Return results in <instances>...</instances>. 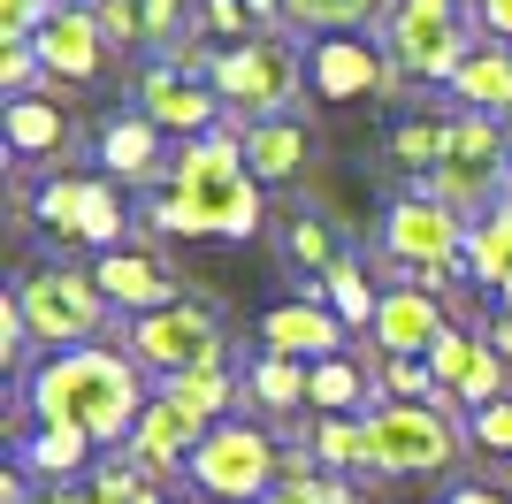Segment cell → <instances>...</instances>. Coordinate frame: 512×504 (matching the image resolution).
Returning a JSON list of instances; mask_svg holds the SVG:
<instances>
[{
    "label": "cell",
    "instance_id": "6da1fadb",
    "mask_svg": "<svg viewBox=\"0 0 512 504\" xmlns=\"http://www.w3.org/2000/svg\"><path fill=\"white\" fill-rule=\"evenodd\" d=\"M23 413L31 428H77L92 443H130L146 413V367L107 344H69L23 375Z\"/></svg>",
    "mask_w": 512,
    "mask_h": 504
},
{
    "label": "cell",
    "instance_id": "7a4b0ae2",
    "mask_svg": "<svg viewBox=\"0 0 512 504\" xmlns=\"http://www.w3.org/2000/svg\"><path fill=\"white\" fill-rule=\"evenodd\" d=\"M146 222L169 237H253L260 230V176L245 168L237 130H207V138H192L176 153Z\"/></svg>",
    "mask_w": 512,
    "mask_h": 504
},
{
    "label": "cell",
    "instance_id": "3957f363",
    "mask_svg": "<svg viewBox=\"0 0 512 504\" xmlns=\"http://www.w3.org/2000/svg\"><path fill=\"white\" fill-rule=\"evenodd\" d=\"M367 474H444L467 451V413L459 405H413V398H375L367 405Z\"/></svg>",
    "mask_w": 512,
    "mask_h": 504
},
{
    "label": "cell",
    "instance_id": "277c9868",
    "mask_svg": "<svg viewBox=\"0 0 512 504\" xmlns=\"http://www.w3.org/2000/svg\"><path fill=\"white\" fill-rule=\"evenodd\" d=\"M207 84L222 92V107H230L237 123H276V115L299 107V92L314 77H306V54L283 31H253V39L222 46L207 62Z\"/></svg>",
    "mask_w": 512,
    "mask_h": 504
},
{
    "label": "cell",
    "instance_id": "5b68a950",
    "mask_svg": "<svg viewBox=\"0 0 512 504\" xmlns=\"http://www.w3.org/2000/svg\"><path fill=\"white\" fill-rule=\"evenodd\" d=\"M383 46L406 84H444L467 69V54L482 46V23H474L467 0H390L383 8Z\"/></svg>",
    "mask_w": 512,
    "mask_h": 504
},
{
    "label": "cell",
    "instance_id": "8992f818",
    "mask_svg": "<svg viewBox=\"0 0 512 504\" xmlns=\"http://www.w3.org/2000/svg\"><path fill=\"white\" fill-rule=\"evenodd\" d=\"M505 184H512V153H505L497 115H451V146H444V161L421 176V191L444 199L451 214L482 222V214L505 207Z\"/></svg>",
    "mask_w": 512,
    "mask_h": 504
},
{
    "label": "cell",
    "instance_id": "52a82bcc",
    "mask_svg": "<svg viewBox=\"0 0 512 504\" xmlns=\"http://www.w3.org/2000/svg\"><path fill=\"white\" fill-rule=\"evenodd\" d=\"M184 474L222 504H268L283 482V443L268 428H253V420H214Z\"/></svg>",
    "mask_w": 512,
    "mask_h": 504
},
{
    "label": "cell",
    "instance_id": "ba28073f",
    "mask_svg": "<svg viewBox=\"0 0 512 504\" xmlns=\"http://www.w3.org/2000/svg\"><path fill=\"white\" fill-rule=\"evenodd\" d=\"M467 214H451L444 199H428V191H406L398 207L383 214V252L413 283H451V275L467 268Z\"/></svg>",
    "mask_w": 512,
    "mask_h": 504
},
{
    "label": "cell",
    "instance_id": "9c48e42d",
    "mask_svg": "<svg viewBox=\"0 0 512 504\" xmlns=\"http://www.w3.org/2000/svg\"><path fill=\"white\" fill-rule=\"evenodd\" d=\"M16 306H23V321H31V336H39L46 352L92 344V336L107 329V314H115V298L77 268H31L16 283Z\"/></svg>",
    "mask_w": 512,
    "mask_h": 504
},
{
    "label": "cell",
    "instance_id": "30bf717a",
    "mask_svg": "<svg viewBox=\"0 0 512 504\" xmlns=\"http://www.w3.org/2000/svg\"><path fill=\"white\" fill-rule=\"evenodd\" d=\"M130 359L146 375H184V367H222V314L199 306V298H176V306H153V314L130 321Z\"/></svg>",
    "mask_w": 512,
    "mask_h": 504
},
{
    "label": "cell",
    "instance_id": "8fae6325",
    "mask_svg": "<svg viewBox=\"0 0 512 504\" xmlns=\"http://www.w3.org/2000/svg\"><path fill=\"white\" fill-rule=\"evenodd\" d=\"M138 115H153L161 130H176L184 146L192 138H207V130H222V92H214L199 69H184V62H153L146 77H138Z\"/></svg>",
    "mask_w": 512,
    "mask_h": 504
},
{
    "label": "cell",
    "instance_id": "7c38bea8",
    "mask_svg": "<svg viewBox=\"0 0 512 504\" xmlns=\"http://www.w3.org/2000/svg\"><path fill=\"white\" fill-rule=\"evenodd\" d=\"M306 77H314L321 100H375L398 84V62H390V46H367L360 31H329L321 46H306Z\"/></svg>",
    "mask_w": 512,
    "mask_h": 504
},
{
    "label": "cell",
    "instance_id": "4fadbf2b",
    "mask_svg": "<svg viewBox=\"0 0 512 504\" xmlns=\"http://www.w3.org/2000/svg\"><path fill=\"white\" fill-rule=\"evenodd\" d=\"M39 62H46V77H62V84H92L107 69V23H100V8L92 0H69V8H54V16L39 23Z\"/></svg>",
    "mask_w": 512,
    "mask_h": 504
},
{
    "label": "cell",
    "instance_id": "5bb4252c",
    "mask_svg": "<svg viewBox=\"0 0 512 504\" xmlns=\"http://www.w3.org/2000/svg\"><path fill=\"white\" fill-rule=\"evenodd\" d=\"M444 298L428 291V283H398V291H383V306H375V352L383 359H428V344L444 336Z\"/></svg>",
    "mask_w": 512,
    "mask_h": 504
},
{
    "label": "cell",
    "instance_id": "9a60e30c",
    "mask_svg": "<svg viewBox=\"0 0 512 504\" xmlns=\"http://www.w3.org/2000/svg\"><path fill=\"white\" fill-rule=\"evenodd\" d=\"M207 428L214 420H199V413H184V405H169L161 390L146 398V413H138V428H130V459L146 466V474H176V466H192V451L207 443Z\"/></svg>",
    "mask_w": 512,
    "mask_h": 504
},
{
    "label": "cell",
    "instance_id": "2e32d148",
    "mask_svg": "<svg viewBox=\"0 0 512 504\" xmlns=\"http://www.w3.org/2000/svg\"><path fill=\"white\" fill-rule=\"evenodd\" d=\"M115 46H153V54H184V31H192V0H92Z\"/></svg>",
    "mask_w": 512,
    "mask_h": 504
},
{
    "label": "cell",
    "instance_id": "e0dca14e",
    "mask_svg": "<svg viewBox=\"0 0 512 504\" xmlns=\"http://www.w3.org/2000/svg\"><path fill=\"white\" fill-rule=\"evenodd\" d=\"M344 336H352V321L337 314V306H321V298H299V306H276V314L260 321V344L283 359H337Z\"/></svg>",
    "mask_w": 512,
    "mask_h": 504
},
{
    "label": "cell",
    "instance_id": "ac0fdd59",
    "mask_svg": "<svg viewBox=\"0 0 512 504\" xmlns=\"http://www.w3.org/2000/svg\"><path fill=\"white\" fill-rule=\"evenodd\" d=\"M92 283H100L123 314H153V306H176V283H169V268L153 260V252H100V268H92Z\"/></svg>",
    "mask_w": 512,
    "mask_h": 504
},
{
    "label": "cell",
    "instance_id": "d6986e66",
    "mask_svg": "<svg viewBox=\"0 0 512 504\" xmlns=\"http://www.w3.org/2000/svg\"><path fill=\"white\" fill-rule=\"evenodd\" d=\"M100 168L123 176V184H169V161H161V123L153 115H115L100 130Z\"/></svg>",
    "mask_w": 512,
    "mask_h": 504
},
{
    "label": "cell",
    "instance_id": "ffe728a7",
    "mask_svg": "<svg viewBox=\"0 0 512 504\" xmlns=\"http://www.w3.org/2000/svg\"><path fill=\"white\" fill-rule=\"evenodd\" d=\"M451 100L467 115H512V46L505 39H482L467 54V69L451 77Z\"/></svg>",
    "mask_w": 512,
    "mask_h": 504
},
{
    "label": "cell",
    "instance_id": "44dd1931",
    "mask_svg": "<svg viewBox=\"0 0 512 504\" xmlns=\"http://www.w3.org/2000/svg\"><path fill=\"white\" fill-rule=\"evenodd\" d=\"M237 146H245V168H253L260 184H291L306 168V153H314V138H306L299 115H276V123H253Z\"/></svg>",
    "mask_w": 512,
    "mask_h": 504
},
{
    "label": "cell",
    "instance_id": "7402d4cb",
    "mask_svg": "<svg viewBox=\"0 0 512 504\" xmlns=\"http://www.w3.org/2000/svg\"><path fill=\"white\" fill-rule=\"evenodd\" d=\"M0 130H8V153H16V168L46 161V153H62L69 146V115L54 100H8V115H0Z\"/></svg>",
    "mask_w": 512,
    "mask_h": 504
},
{
    "label": "cell",
    "instance_id": "603a6c76",
    "mask_svg": "<svg viewBox=\"0 0 512 504\" xmlns=\"http://www.w3.org/2000/svg\"><path fill=\"white\" fill-rule=\"evenodd\" d=\"M306 405L314 413H360V405H375V382L352 367V359H306Z\"/></svg>",
    "mask_w": 512,
    "mask_h": 504
},
{
    "label": "cell",
    "instance_id": "cb8c5ba5",
    "mask_svg": "<svg viewBox=\"0 0 512 504\" xmlns=\"http://www.w3.org/2000/svg\"><path fill=\"white\" fill-rule=\"evenodd\" d=\"M85 451H100V443L77 436V428H31V436L16 443V466L39 474V482H69V474L85 466Z\"/></svg>",
    "mask_w": 512,
    "mask_h": 504
},
{
    "label": "cell",
    "instance_id": "d4e9b609",
    "mask_svg": "<svg viewBox=\"0 0 512 504\" xmlns=\"http://www.w3.org/2000/svg\"><path fill=\"white\" fill-rule=\"evenodd\" d=\"M245 398H253L268 420H291V413L306 405V359H283V352L253 359V375H245Z\"/></svg>",
    "mask_w": 512,
    "mask_h": 504
},
{
    "label": "cell",
    "instance_id": "484cf974",
    "mask_svg": "<svg viewBox=\"0 0 512 504\" xmlns=\"http://www.w3.org/2000/svg\"><path fill=\"white\" fill-rule=\"evenodd\" d=\"M92 191H100V176H46L39 199H31V222H39V230H54V237H77V230H85Z\"/></svg>",
    "mask_w": 512,
    "mask_h": 504
},
{
    "label": "cell",
    "instance_id": "4316f807",
    "mask_svg": "<svg viewBox=\"0 0 512 504\" xmlns=\"http://www.w3.org/2000/svg\"><path fill=\"white\" fill-rule=\"evenodd\" d=\"M467 275H474V283H490V291L512 283V207L482 214V222L467 230Z\"/></svg>",
    "mask_w": 512,
    "mask_h": 504
},
{
    "label": "cell",
    "instance_id": "83f0119b",
    "mask_svg": "<svg viewBox=\"0 0 512 504\" xmlns=\"http://www.w3.org/2000/svg\"><path fill=\"white\" fill-rule=\"evenodd\" d=\"M161 398L199 420H222L237 405V382H230V367H184V375H161Z\"/></svg>",
    "mask_w": 512,
    "mask_h": 504
},
{
    "label": "cell",
    "instance_id": "f1b7e54d",
    "mask_svg": "<svg viewBox=\"0 0 512 504\" xmlns=\"http://www.w3.org/2000/svg\"><path fill=\"white\" fill-rule=\"evenodd\" d=\"M314 459H321V474H367V428L352 413L314 420Z\"/></svg>",
    "mask_w": 512,
    "mask_h": 504
},
{
    "label": "cell",
    "instance_id": "f546056e",
    "mask_svg": "<svg viewBox=\"0 0 512 504\" xmlns=\"http://www.w3.org/2000/svg\"><path fill=\"white\" fill-rule=\"evenodd\" d=\"M321 298H329V306H337L352 329H375V306H383V291H367V268L352 260V252H344L337 268L321 275Z\"/></svg>",
    "mask_w": 512,
    "mask_h": 504
},
{
    "label": "cell",
    "instance_id": "4dcf8cb0",
    "mask_svg": "<svg viewBox=\"0 0 512 504\" xmlns=\"http://www.w3.org/2000/svg\"><path fill=\"white\" fill-rule=\"evenodd\" d=\"M283 8H291V23H299V31H321V39H329V31H360V23H383L390 0H283Z\"/></svg>",
    "mask_w": 512,
    "mask_h": 504
},
{
    "label": "cell",
    "instance_id": "1f68e13d",
    "mask_svg": "<svg viewBox=\"0 0 512 504\" xmlns=\"http://www.w3.org/2000/svg\"><path fill=\"white\" fill-rule=\"evenodd\" d=\"M92 497H100V504H153V497H161V482H153L146 466L123 451V459H100V466H92Z\"/></svg>",
    "mask_w": 512,
    "mask_h": 504
},
{
    "label": "cell",
    "instance_id": "d6a6232c",
    "mask_svg": "<svg viewBox=\"0 0 512 504\" xmlns=\"http://www.w3.org/2000/svg\"><path fill=\"white\" fill-rule=\"evenodd\" d=\"M283 245H291V260H299V268H314V275H329V268L344 260L337 230H329L321 214H291V230H283Z\"/></svg>",
    "mask_w": 512,
    "mask_h": 504
},
{
    "label": "cell",
    "instance_id": "836d02e7",
    "mask_svg": "<svg viewBox=\"0 0 512 504\" xmlns=\"http://www.w3.org/2000/svg\"><path fill=\"white\" fill-rule=\"evenodd\" d=\"M482 359V336H467V329H444L436 344H428V375L444 382L451 398H459V382H467V367Z\"/></svg>",
    "mask_w": 512,
    "mask_h": 504
},
{
    "label": "cell",
    "instance_id": "e575fe53",
    "mask_svg": "<svg viewBox=\"0 0 512 504\" xmlns=\"http://www.w3.org/2000/svg\"><path fill=\"white\" fill-rule=\"evenodd\" d=\"M505 367H512V359L497 352L490 336H482V359H474V367H467V382H459V405H467V413H482V405L512 398V390H505Z\"/></svg>",
    "mask_w": 512,
    "mask_h": 504
},
{
    "label": "cell",
    "instance_id": "d590c367",
    "mask_svg": "<svg viewBox=\"0 0 512 504\" xmlns=\"http://www.w3.org/2000/svg\"><path fill=\"white\" fill-rule=\"evenodd\" d=\"M467 443H474V451H490V459H512V398L467 413Z\"/></svg>",
    "mask_w": 512,
    "mask_h": 504
},
{
    "label": "cell",
    "instance_id": "8d00e7d4",
    "mask_svg": "<svg viewBox=\"0 0 512 504\" xmlns=\"http://www.w3.org/2000/svg\"><path fill=\"white\" fill-rule=\"evenodd\" d=\"M39 77H46L39 46H31V39H0V92H8V100H23Z\"/></svg>",
    "mask_w": 512,
    "mask_h": 504
},
{
    "label": "cell",
    "instance_id": "74e56055",
    "mask_svg": "<svg viewBox=\"0 0 512 504\" xmlns=\"http://www.w3.org/2000/svg\"><path fill=\"white\" fill-rule=\"evenodd\" d=\"M444 146H451V123H406V130H398V161L421 168V176L444 161Z\"/></svg>",
    "mask_w": 512,
    "mask_h": 504
},
{
    "label": "cell",
    "instance_id": "f35d334b",
    "mask_svg": "<svg viewBox=\"0 0 512 504\" xmlns=\"http://www.w3.org/2000/svg\"><path fill=\"white\" fill-rule=\"evenodd\" d=\"M31 344H39V336H31L16 291H8V298H0V367H8V375H16V367H31Z\"/></svg>",
    "mask_w": 512,
    "mask_h": 504
},
{
    "label": "cell",
    "instance_id": "ab89813d",
    "mask_svg": "<svg viewBox=\"0 0 512 504\" xmlns=\"http://www.w3.org/2000/svg\"><path fill=\"white\" fill-rule=\"evenodd\" d=\"M69 0H0V39H39V23Z\"/></svg>",
    "mask_w": 512,
    "mask_h": 504
},
{
    "label": "cell",
    "instance_id": "60d3db41",
    "mask_svg": "<svg viewBox=\"0 0 512 504\" xmlns=\"http://www.w3.org/2000/svg\"><path fill=\"white\" fill-rule=\"evenodd\" d=\"M268 504H367V497H352V489L337 482V474H321V482H299V489H276Z\"/></svg>",
    "mask_w": 512,
    "mask_h": 504
},
{
    "label": "cell",
    "instance_id": "b9f144b4",
    "mask_svg": "<svg viewBox=\"0 0 512 504\" xmlns=\"http://www.w3.org/2000/svg\"><path fill=\"white\" fill-rule=\"evenodd\" d=\"M199 16H207L214 23V31H222V39H253V31H260V23H253V8H245V0H207V8H199Z\"/></svg>",
    "mask_w": 512,
    "mask_h": 504
},
{
    "label": "cell",
    "instance_id": "7bdbcfd3",
    "mask_svg": "<svg viewBox=\"0 0 512 504\" xmlns=\"http://www.w3.org/2000/svg\"><path fill=\"white\" fill-rule=\"evenodd\" d=\"M474 23H482V39L512 46V0H474Z\"/></svg>",
    "mask_w": 512,
    "mask_h": 504
},
{
    "label": "cell",
    "instance_id": "ee69618b",
    "mask_svg": "<svg viewBox=\"0 0 512 504\" xmlns=\"http://www.w3.org/2000/svg\"><path fill=\"white\" fill-rule=\"evenodd\" d=\"M444 504H512V497H505V489H490V482H459Z\"/></svg>",
    "mask_w": 512,
    "mask_h": 504
},
{
    "label": "cell",
    "instance_id": "f6af8a7d",
    "mask_svg": "<svg viewBox=\"0 0 512 504\" xmlns=\"http://www.w3.org/2000/svg\"><path fill=\"white\" fill-rule=\"evenodd\" d=\"M245 8H253L260 31H283V23H291V8H283V0H245Z\"/></svg>",
    "mask_w": 512,
    "mask_h": 504
},
{
    "label": "cell",
    "instance_id": "bcb514c9",
    "mask_svg": "<svg viewBox=\"0 0 512 504\" xmlns=\"http://www.w3.org/2000/svg\"><path fill=\"white\" fill-rule=\"evenodd\" d=\"M490 344H497V352L512 359V314H490Z\"/></svg>",
    "mask_w": 512,
    "mask_h": 504
},
{
    "label": "cell",
    "instance_id": "7dc6e473",
    "mask_svg": "<svg viewBox=\"0 0 512 504\" xmlns=\"http://www.w3.org/2000/svg\"><path fill=\"white\" fill-rule=\"evenodd\" d=\"M31 504H85V489H62V482H54V489H39Z\"/></svg>",
    "mask_w": 512,
    "mask_h": 504
},
{
    "label": "cell",
    "instance_id": "c3c4849f",
    "mask_svg": "<svg viewBox=\"0 0 512 504\" xmlns=\"http://www.w3.org/2000/svg\"><path fill=\"white\" fill-rule=\"evenodd\" d=\"M497 314H512V283H505V291H497Z\"/></svg>",
    "mask_w": 512,
    "mask_h": 504
},
{
    "label": "cell",
    "instance_id": "681fc988",
    "mask_svg": "<svg viewBox=\"0 0 512 504\" xmlns=\"http://www.w3.org/2000/svg\"><path fill=\"white\" fill-rule=\"evenodd\" d=\"M497 130H505V153H512V115H497Z\"/></svg>",
    "mask_w": 512,
    "mask_h": 504
},
{
    "label": "cell",
    "instance_id": "f907efd6",
    "mask_svg": "<svg viewBox=\"0 0 512 504\" xmlns=\"http://www.w3.org/2000/svg\"><path fill=\"white\" fill-rule=\"evenodd\" d=\"M153 504H176V497H153Z\"/></svg>",
    "mask_w": 512,
    "mask_h": 504
},
{
    "label": "cell",
    "instance_id": "816d5d0a",
    "mask_svg": "<svg viewBox=\"0 0 512 504\" xmlns=\"http://www.w3.org/2000/svg\"><path fill=\"white\" fill-rule=\"evenodd\" d=\"M505 207H512V184H505Z\"/></svg>",
    "mask_w": 512,
    "mask_h": 504
}]
</instances>
